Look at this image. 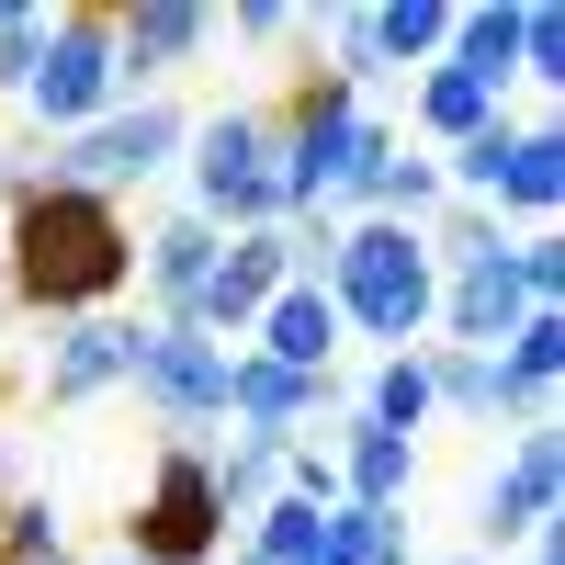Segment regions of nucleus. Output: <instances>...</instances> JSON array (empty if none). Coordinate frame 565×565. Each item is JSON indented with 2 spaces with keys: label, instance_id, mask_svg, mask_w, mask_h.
I'll list each match as a JSON object with an SVG mask.
<instances>
[{
  "label": "nucleus",
  "instance_id": "obj_10",
  "mask_svg": "<svg viewBox=\"0 0 565 565\" xmlns=\"http://www.w3.org/2000/svg\"><path fill=\"white\" fill-rule=\"evenodd\" d=\"M103 34H114V79L136 90V79H170L181 57H204L215 12H193V0H125V12H103Z\"/></svg>",
  "mask_w": 565,
  "mask_h": 565
},
{
  "label": "nucleus",
  "instance_id": "obj_16",
  "mask_svg": "<svg viewBox=\"0 0 565 565\" xmlns=\"http://www.w3.org/2000/svg\"><path fill=\"white\" fill-rule=\"evenodd\" d=\"M441 68H452V79H476L487 103H498V90L521 79V12H509V0H476V12H452Z\"/></svg>",
  "mask_w": 565,
  "mask_h": 565
},
{
  "label": "nucleus",
  "instance_id": "obj_6",
  "mask_svg": "<svg viewBox=\"0 0 565 565\" xmlns=\"http://www.w3.org/2000/svg\"><path fill=\"white\" fill-rule=\"evenodd\" d=\"M125 554L136 565H204V554H226V509H215L204 441H159V476H148V498H136Z\"/></svg>",
  "mask_w": 565,
  "mask_h": 565
},
{
  "label": "nucleus",
  "instance_id": "obj_28",
  "mask_svg": "<svg viewBox=\"0 0 565 565\" xmlns=\"http://www.w3.org/2000/svg\"><path fill=\"white\" fill-rule=\"evenodd\" d=\"M103 565H136V554H103Z\"/></svg>",
  "mask_w": 565,
  "mask_h": 565
},
{
  "label": "nucleus",
  "instance_id": "obj_2",
  "mask_svg": "<svg viewBox=\"0 0 565 565\" xmlns=\"http://www.w3.org/2000/svg\"><path fill=\"white\" fill-rule=\"evenodd\" d=\"M328 306H340V328L385 340V362H396V351H418V328L441 317L430 238H418V226H396V215L340 226V260H328Z\"/></svg>",
  "mask_w": 565,
  "mask_h": 565
},
{
  "label": "nucleus",
  "instance_id": "obj_25",
  "mask_svg": "<svg viewBox=\"0 0 565 565\" xmlns=\"http://www.w3.org/2000/svg\"><path fill=\"white\" fill-rule=\"evenodd\" d=\"M295 23H306V12H282V0H249V12H238V34H249V45H282Z\"/></svg>",
  "mask_w": 565,
  "mask_h": 565
},
{
  "label": "nucleus",
  "instance_id": "obj_13",
  "mask_svg": "<svg viewBox=\"0 0 565 565\" xmlns=\"http://www.w3.org/2000/svg\"><path fill=\"white\" fill-rule=\"evenodd\" d=\"M249 340H260V362H282V373H306V385H317V373L340 362V306H328V282H282Z\"/></svg>",
  "mask_w": 565,
  "mask_h": 565
},
{
  "label": "nucleus",
  "instance_id": "obj_4",
  "mask_svg": "<svg viewBox=\"0 0 565 565\" xmlns=\"http://www.w3.org/2000/svg\"><path fill=\"white\" fill-rule=\"evenodd\" d=\"M125 385H136V407H148L170 441H193L204 418H226V351L204 340V328L125 317Z\"/></svg>",
  "mask_w": 565,
  "mask_h": 565
},
{
  "label": "nucleus",
  "instance_id": "obj_26",
  "mask_svg": "<svg viewBox=\"0 0 565 565\" xmlns=\"http://www.w3.org/2000/svg\"><path fill=\"white\" fill-rule=\"evenodd\" d=\"M521 565H554V543H532V554H521Z\"/></svg>",
  "mask_w": 565,
  "mask_h": 565
},
{
  "label": "nucleus",
  "instance_id": "obj_1",
  "mask_svg": "<svg viewBox=\"0 0 565 565\" xmlns=\"http://www.w3.org/2000/svg\"><path fill=\"white\" fill-rule=\"evenodd\" d=\"M136 282V226L103 193H68V181H34L12 193V226H0V295L34 317H90Z\"/></svg>",
  "mask_w": 565,
  "mask_h": 565
},
{
  "label": "nucleus",
  "instance_id": "obj_15",
  "mask_svg": "<svg viewBox=\"0 0 565 565\" xmlns=\"http://www.w3.org/2000/svg\"><path fill=\"white\" fill-rule=\"evenodd\" d=\"M215 226L204 215H170V226H148V238H136V271H148V295H159V317L181 328L193 317V295H204V271H215Z\"/></svg>",
  "mask_w": 565,
  "mask_h": 565
},
{
  "label": "nucleus",
  "instance_id": "obj_9",
  "mask_svg": "<svg viewBox=\"0 0 565 565\" xmlns=\"http://www.w3.org/2000/svg\"><path fill=\"white\" fill-rule=\"evenodd\" d=\"M554 487H565V452H554V418H532L476 498V532L487 543H554Z\"/></svg>",
  "mask_w": 565,
  "mask_h": 565
},
{
  "label": "nucleus",
  "instance_id": "obj_27",
  "mask_svg": "<svg viewBox=\"0 0 565 565\" xmlns=\"http://www.w3.org/2000/svg\"><path fill=\"white\" fill-rule=\"evenodd\" d=\"M452 565H487V554H452Z\"/></svg>",
  "mask_w": 565,
  "mask_h": 565
},
{
  "label": "nucleus",
  "instance_id": "obj_11",
  "mask_svg": "<svg viewBox=\"0 0 565 565\" xmlns=\"http://www.w3.org/2000/svg\"><path fill=\"white\" fill-rule=\"evenodd\" d=\"M521 317H532V295H521V271H509V249H498V260H476V271L441 282V317H430V328H452L441 351H498Z\"/></svg>",
  "mask_w": 565,
  "mask_h": 565
},
{
  "label": "nucleus",
  "instance_id": "obj_12",
  "mask_svg": "<svg viewBox=\"0 0 565 565\" xmlns=\"http://www.w3.org/2000/svg\"><path fill=\"white\" fill-rule=\"evenodd\" d=\"M328 463H340V498L351 509H407L418 498V441L373 430V418H340V430H328Z\"/></svg>",
  "mask_w": 565,
  "mask_h": 565
},
{
  "label": "nucleus",
  "instance_id": "obj_29",
  "mask_svg": "<svg viewBox=\"0 0 565 565\" xmlns=\"http://www.w3.org/2000/svg\"><path fill=\"white\" fill-rule=\"evenodd\" d=\"M238 565H260V554H238Z\"/></svg>",
  "mask_w": 565,
  "mask_h": 565
},
{
  "label": "nucleus",
  "instance_id": "obj_23",
  "mask_svg": "<svg viewBox=\"0 0 565 565\" xmlns=\"http://www.w3.org/2000/svg\"><path fill=\"white\" fill-rule=\"evenodd\" d=\"M521 79L565 90V12H554V0H532V12H521Z\"/></svg>",
  "mask_w": 565,
  "mask_h": 565
},
{
  "label": "nucleus",
  "instance_id": "obj_14",
  "mask_svg": "<svg viewBox=\"0 0 565 565\" xmlns=\"http://www.w3.org/2000/svg\"><path fill=\"white\" fill-rule=\"evenodd\" d=\"M125 385V317H68L45 351V407H90Z\"/></svg>",
  "mask_w": 565,
  "mask_h": 565
},
{
  "label": "nucleus",
  "instance_id": "obj_24",
  "mask_svg": "<svg viewBox=\"0 0 565 565\" xmlns=\"http://www.w3.org/2000/svg\"><path fill=\"white\" fill-rule=\"evenodd\" d=\"M45 23H57V12H23V0H0V90H23V68H34Z\"/></svg>",
  "mask_w": 565,
  "mask_h": 565
},
{
  "label": "nucleus",
  "instance_id": "obj_5",
  "mask_svg": "<svg viewBox=\"0 0 565 565\" xmlns=\"http://www.w3.org/2000/svg\"><path fill=\"white\" fill-rule=\"evenodd\" d=\"M114 103H125V79H114L103 12H57L45 45H34V68H23V114H34L45 136H79V125H103Z\"/></svg>",
  "mask_w": 565,
  "mask_h": 565
},
{
  "label": "nucleus",
  "instance_id": "obj_7",
  "mask_svg": "<svg viewBox=\"0 0 565 565\" xmlns=\"http://www.w3.org/2000/svg\"><path fill=\"white\" fill-rule=\"evenodd\" d=\"M181 159V103H136V114H103V125H79V136H57V159H45V181H68V193H136V181H159Z\"/></svg>",
  "mask_w": 565,
  "mask_h": 565
},
{
  "label": "nucleus",
  "instance_id": "obj_22",
  "mask_svg": "<svg viewBox=\"0 0 565 565\" xmlns=\"http://www.w3.org/2000/svg\"><path fill=\"white\" fill-rule=\"evenodd\" d=\"M498 159H509V114H498L487 136H463V148L441 159V193H452V204H487V193H498Z\"/></svg>",
  "mask_w": 565,
  "mask_h": 565
},
{
  "label": "nucleus",
  "instance_id": "obj_20",
  "mask_svg": "<svg viewBox=\"0 0 565 565\" xmlns=\"http://www.w3.org/2000/svg\"><path fill=\"white\" fill-rule=\"evenodd\" d=\"M487 125H498V103H487L476 79H452V68H430V79H418V136L463 148V136H487Z\"/></svg>",
  "mask_w": 565,
  "mask_h": 565
},
{
  "label": "nucleus",
  "instance_id": "obj_21",
  "mask_svg": "<svg viewBox=\"0 0 565 565\" xmlns=\"http://www.w3.org/2000/svg\"><path fill=\"white\" fill-rule=\"evenodd\" d=\"M57 554H68L57 498H0V565H57Z\"/></svg>",
  "mask_w": 565,
  "mask_h": 565
},
{
  "label": "nucleus",
  "instance_id": "obj_8",
  "mask_svg": "<svg viewBox=\"0 0 565 565\" xmlns=\"http://www.w3.org/2000/svg\"><path fill=\"white\" fill-rule=\"evenodd\" d=\"M295 282V260H282V226H249V238H226L215 249V271H204V295H193V317L181 328H204V340L226 351V340H249L260 328V306Z\"/></svg>",
  "mask_w": 565,
  "mask_h": 565
},
{
  "label": "nucleus",
  "instance_id": "obj_18",
  "mask_svg": "<svg viewBox=\"0 0 565 565\" xmlns=\"http://www.w3.org/2000/svg\"><path fill=\"white\" fill-rule=\"evenodd\" d=\"M441 45H452V0H385V12H362L373 79L385 68H441Z\"/></svg>",
  "mask_w": 565,
  "mask_h": 565
},
{
  "label": "nucleus",
  "instance_id": "obj_3",
  "mask_svg": "<svg viewBox=\"0 0 565 565\" xmlns=\"http://www.w3.org/2000/svg\"><path fill=\"white\" fill-rule=\"evenodd\" d=\"M193 148V215L215 238H249V226H282V193H271V114L260 103H226L204 125H181Z\"/></svg>",
  "mask_w": 565,
  "mask_h": 565
},
{
  "label": "nucleus",
  "instance_id": "obj_17",
  "mask_svg": "<svg viewBox=\"0 0 565 565\" xmlns=\"http://www.w3.org/2000/svg\"><path fill=\"white\" fill-rule=\"evenodd\" d=\"M498 204H509V215H532V226L565 204V136H554V125H509V159H498L487 215H498Z\"/></svg>",
  "mask_w": 565,
  "mask_h": 565
},
{
  "label": "nucleus",
  "instance_id": "obj_19",
  "mask_svg": "<svg viewBox=\"0 0 565 565\" xmlns=\"http://www.w3.org/2000/svg\"><path fill=\"white\" fill-rule=\"evenodd\" d=\"M351 418H373V430H418V418H430V362H418V351H396V362H373V385L351 396Z\"/></svg>",
  "mask_w": 565,
  "mask_h": 565
}]
</instances>
